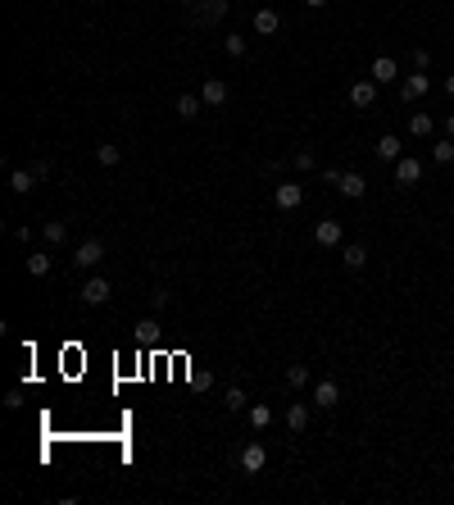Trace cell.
<instances>
[{
	"mask_svg": "<svg viewBox=\"0 0 454 505\" xmlns=\"http://www.w3.org/2000/svg\"><path fill=\"white\" fill-rule=\"evenodd\" d=\"M77 296H82V305H105L109 296H114V287H109V278H87V283H82V292H77Z\"/></svg>",
	"mask_w": 454,
	"mask_h": 505,
	"instance_id": "cell-1",
	"label": "cell"
},
{
	"mask_svg": "<svg viewBox=\"0 0 454 505\" xmlns=\"http://www.w3.org/2000/svg\"><path fill=\"white\" fill-rule=\"evenodd\" d=\"M273 205L286 209V214H291V209H300V205H304V187H300V182H277V191H273Z\"/></svg>",
	"mask_w": 454,
	"mask_h": 505,
	"instance_id": "cell-2",
	"label": "cell"
},
{
	"mask_svg": "<svg viewBox=\"0 0 454 505\" xmlns=\"http://www.w3.org/2000/svg\"><path fill=\"white\" fill-rule=\"evenodd\" d=\"M350 105H355V110H373V105H377V82H373V77H359L355 87H350Z\"/></svg>",
	"mask_w": 454,
	"mask_h": 505,
	"instance_id": "cell-3",
	"label": "cell"
},
{
	"mask_svg": "<svg viewBox=\"0 0 454 505\" xmlns=\"http://www.w3.org/2000/svg\"><path fill=\"white\" fill-rule=\"evenodd\" d=\"M418 178H422V160L400 155V160H395V182H400V187H418Z\"/></svg>",
	"mask_w": 454,
	"mask_h": 505,
	"instance_id": "cell-4",
	"label": "cell"
},
{
	"mask_svg": "<svg viewBox=\"0 0 454 505\" xmlns=\"http://www.w3.org/2000/svg\"><path fill=\"white\" fill-rule=\"evenodd\" d=\"M100 260H105V246H100L96 237H91V242H82V246L73 251V264H77V269H100Z\"/></svg>",
	"mask_w": 454,
	"mask_h": 505,
	"instance_id": "cell-5",
	"label": "cell"
},
{
	"mask_svg": "<svg viewBox=\"0 0 454 505\" xmlns=\"http://www.w3.org/2000/svg\"><path fill=\"white\" fill-rule=\"evenodd\" d=\"M373 155H377L382 164H395V160H400V155H404V142H400V137H395V132H386V137H377V146H373Z\"/></svg>",
	"mask_w": 454,
	"mask_h": 505,
	"instance_id": "cell-6",
	"label": "cell"
},
{
	"mask_svg": "<svg viewBox=\"0 0 454 505\" xmlns=\"http://www.w3.org/2000/svg\"><path fill=\"white\" fill-rule=\"evenodd\" d=\"M264 464H268V450H264L259 441H246V446H241V469L246 473H264Z\"/></svg>",
	"mask_w": 454,
	"mask_h": 505,
	"instance_id": "cell-7",
	"label": "cell"
},
{
	"mask_svg": "<svg viewBox=\"0 0 454 505\" xmlns=\"http://www.w3.org/2000/svg\"><path fill=\"white\" fill-rule=\"evenodd\" d=\"M200 100H205V110H218V105H227V82H223V77H205V87H200Z\"/></svg>",
	"mask_w": 454,
	"mask_h": 505,
	"instance_id": "cell-8",
	"label": "cell"
},
{
	"mask_svg": "<svg viewBox=\"0 0 454 505\" xmlns=\"http://www.w3.org/2000/svg\"><path fill=\"white\" fill-rule=\"evenodd\" d=\"M368 73H373V82H377V87H386V82H395V77H400V64H395L391 55H377Z\"/></svg>",
	"mask_w": 454,
	"mask_h": 505,
	"instance_id": "cell-9",
	"label": "cell"
},
{
	"mask_svg": "<svg viewBox=\"0 0 454 505\" xmlns=\"http://www.w3.org/2000/svg\"><path fill=\"white\" fill-rule=\"evenodd\" d=\"M314 242L318 246H341V219H318L314 223Z\"/></svg>",
	"mask_w": 454,
	"mask_h": 505,
	"instance_id": "cell-10",
	"label": "cell"
},
{
	"mask_svg": "<svg viewBox=\"0 0 454 505\" xmlns=\"http://www.w3.org/2000/svg\"><path fill=\"white\" fill-rule=\"evenodd\" d=\"M427 87H432V77L418 68V73H409V77L400 82V96H404V100H418V96H427Z\"/></svg>",
	"mask_w": 454,
	"mask_h": 505,
	"instance_id": "cell-11",
	"label": "cell"
},
{
	"mask_svg": "<svg viewBox=\"0 0 454 505\" xmlns=\"http://www.w3.org/2000/svg\"><path fill=\"white\" fill-rule=\"evenodd\" d=\"M336 191H341V196H350V200H359V196L368 191V178H364V173H341Z\"/></svg>",
	"mask_w": 454,
	"mask_h": 505,
	"instance_id": "cell-12",
	"label": "cell"
},
{
	"mask_svg": "<svg viewBox=\"0 0 454 505\" xmlns=\"http://www.w3.org/2000/svg\"><path fill=\"white\" fill-rule=\"evenodd\" d=\"M255 32H259V37L282 32V14L277 10H259V14H255Z\"/></svg>",
	"mask_w": 454,
	"mask_h": 505,
	"instance_id": "cell-13",
	"label": "cell"
},
{
	"mask_svg": "<svg viewBox=\"0 0 454 505\" xmlns=\"http://www.w3.org/2000/svg\"><path fill=\"white\" fill-rule=\"evenodd\" d=\"M336 401H341V387H336V383H327V378H323V383L314 387V406H318V410H332Z\"/></svg>",
	"mask_w": 454,
	"mask_h": 505,
	"instance_id": "cell-14",
	"label": "cell"
},
{
	"mask_svg": "<svg viewBox=\"0 0 454 505\" xmlns=\"http://www.w3.org/2000/svg\"><path fill=\"white\" fill-rule=\"evenodd\" d=\"M32 187H37V173H32V169H14V173H10V191H14V196H28Z\"/></svg>",
	"mask_w": 454,
	"mask_h": 505,
	"instance_id": "cell-15",
	"label": "cell"
},
{
	"mask_svg": "<svg viewBox=\"0 0 454 505\" xmlns=\"http://www.w3.org/2000/svg\"><path fill=\"white\" fill-rule=\"evenodd\" d=\"M436 132V119L427 110H418V114H409V137H432Z\"/></svg>",
	"mask_w": 454,
	"mask_h": 505,
	"instance_id": "cell-16",
	"label": "cell"
},
{
	"mask_svg": "<svg viewBox=\"0 0 454 505\" xmlns=\"http://www.w3.org/2000/svg\"><path fill=\"white\" fill-rule=\"evenodd\" d=\"M341 264L355 274V269H364V264H368V251H364L359 242H355V246H341Z\"/></svg>",
	"mask_w": 454,
	"mask_h": 505,
	"instance_id": "cell-17",
	"label": "cell"
},
{
	"mask_svg": "<svg viewBox=\"0 0 454 505\" xmlns=\"http://www.w3.org/2000/svg\"><path fill=\"white\" fill-rule=\"evenodd\" d=\"M286 428H291V432H304V428H309V406H300V401H295V406L286 410Z\"/></svg>",
	"mask_w": 454,
	"mask_h": 505,
	"instance_id": "cell-18",
	"label": "cell"
},
{
	"mask_svg": "<svg viewBox=\"0 0 454 505\" xmlns=\"http://www.w3.org/2000/svg\"><path fill=\"white\" fill-rule=\"evenodd\" d=\"M41 237H46V246H64L68 242V228H64V219H50L41 228Z\"/></svg>",
	"mask_w": 454,
	"mask_h": 505,
	"instance_id": "cell-19",
	"label": "cell"
},
{
	"mask_svg": "<svg viewBox=\"0 0 454 505\" xmlns=\"http://www.w3.org/2000/svg\"><path fill=\"white\" fill-rule=\"evenodd\" d=\"M173 110H177V119H195V114L205 110V100H200V96H177Z\"/></svg>",
	"mask_w": 454,
	"mask_h": 505,
	"instance_id": "cell-20",
	"label": "cell"
},
{
	"mask_svg": "<svg viewBox=\"0 0 454 505\" xmlns=\"http://www.w3.org/2000/svg\"><path fill=\"white\" fill-rule=\"evenodd\" d=\"M432 160L436 164H454V137H441V142L432 146Z\"/></svg>",
	"mask_w": 454,
	"mask_h": 505,
	"instance_id": "cell-21",
	"label": "cell"
},
{
	"mask_svg": "<svg viewBox=\"0 0 454 505\" xmlns=\"http://www.w3.org/2000/svg\"><path fill=\"white\" fill-rule=\"evenodd\" d=\"M223 50H227L232 59H241V55H246V32H227V37H223Z\"/></svg>",
	"mask_w": 454,
	"mask_h": 505,
	"instance_id": "cell-22",
	"label": "cell"
},
{
	"mask_svg": "<svg viewBox=\"0 0 454 505\" xmlns=\"http://www.w3.org/2000/svg\"><path fill=\"white\" fill-rule=\"evenodd\" d=\"M268 423H273V410H268V406H250V428L264 432Z\"/></svg>",
	"mask_w": 454,
	"mask_h": 505,
	"instance_id": "cell-23",
	"label": "cell"
},
{
	"mask_svg": "<svg viewBox=\"0 0 454 505\" xmlns=\"http://www.w3.org/2000/svg\"><path fill=\"white\" fill-rule=\"evenodd\" d=\"M28 274H32V278H46V274H50V255L32 251V255H28Z\"/></svg>",
	"mask_w": 454,
	"mask_h": 505,
	"instance_id": "cell-24",
	"label": "cell"
},
{
	"mask_svg": "<svg viewBox=\"0 0 454 505\" xmlns=\"http://www.w3.org/2000/svg\"><path fill=\"white\" fill-rule=\"evenodd\" d=\"M309 383V364H286V387H304Z\"/></svg>",
	"mask_w": 454,
	"mask_h": 505,
	"instance_id": "cell-25",
	"label": "cell"
},
{
	"mask_svg": "<svg viewBox=\"0 0 454 505\" xmlns=\"http://www.w3.org/2000/svg\"><path fill=\"white\" fill-rule=\"evenodd\" d=\"M223 406L232 410V415H241V410H246V392H241V387H227V396H223Z\"/></svg>",
	"mask_w": 454,
	"mask_h": 505,
	"instance_id": "cell-26",
	"label": "cell"
},
{
	"mask_svg": "<svg viewBox=\"0 0 454 505\" xmlns=\"http://www.w3.org/2000/svg\"><path fill=\"white\" fill-rule=\"evenodd\" d=\"M96 160H100L105 169H114V164L123 160V151H119V146H96Z\"/></svg>",
	"mask_w": 454,
	"mask_h": 505,
	"instance_id": "cell-27",
	"label": "cell"
},
{
	"mask_svg": "<svg viewBox=\"0 0 454 505\" xmlns=\"http://www.w3.org/2000/svg\"><path fill=\"white\" fill-rule=\"evenodd\" d=\"M413 68H422V73H427V68H432V55H427V50H422V46H418V50H413Z\"/></svg>",
	"mask_w": 454,
	"mask_h": 505,
	"instance_id": "cell-28",
	"label": "cell"
},
{
	"mask_svg": "<svg viewBox=\"0 0 454 505\" xmlns=\"http://www.w3.org/2000/svg\"><path fill=\"white\" fill-rule=\"evenodd\" d=\"M295 169H300V173H309V169H314V155H309V151H295Z\"/></svg>",
	"mask_w": 454,
	"mask_h": 505,
	"instance_id": "cell-29",
	"label": "cell"
},
{
	"mask_svg": "<svg viewBox=\"0 0 454 505\" xmlns=\"http://www.w3.org/2000/svg\"><path fill=\"white\" fill-rule=\"evenodd\" d=\"M150 305H155V309L168 305V292H164V287H155V292H150Z\"/></svg>",
	"mask_w": 454,
	"mask_h": 505,
	"instance_id": "cell-30",
	"label": "cell"
},
{
	"mask_svg": "<svg viewBox=\"0 0 454 505\" xmlns=\"http://www.w3.org/2000/svg\"><path fill=\"white\" fill-rule=\"evenodd\" d=\"M300 5H309V10H323L327 0H300Z\"/></svg>",
	"mask_w": 454,
	"mask_h": 505,
	"instance_id": "cell-31",
	"label": "cell"
},
{
	"mask_svg": "<svg viewBox=\"0 0 454 505\" xmlns=\"http://www.w3.org/2000/svg\"><path fill=\"white\" fill-rule=\"evenodd\" d=\"M445 137H454V114H450V119H445Z\"/></svg>",
	"mask_w": 454,
	"mask_h": 505,
	"instance_id": "cell-32",
	"label": "cell"
},
{
	"mask_svg": "<svg viewBox=\"0 0 454 505\" xmlns=\"http://www.w3.org/2000/svg\"><path fill=\"white\" fill-rule=\"evenodd\" d=\"M445 91H450V96H454V73H450V77H445Z\"/></svg>",
	"mask_w": 454,
	"mask_h": 505,
	"instance_id": "cell-33",
	"label": "cell"
}]
</instances>
